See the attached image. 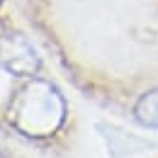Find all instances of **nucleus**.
<instances>
[{
  "label": "nucleus",
  "instance_id": "nucleus-2",
  "mask_svg": "<svg viewBox=\"0 0 158 158\" xmlns=\"http://www.w3.org/2000/svg\"><path fill=\"white\" fill-rule=\"evenodd\" d=\"M0 68L15 76H29L39 68V59L27 39L17 34H5L0 37Z\"/></svg>",
  "mask_w": 158,
  "mask_h": 158
},
{
  "label": "nucleus",
  "instance_id": "nucleus-3",
  "mask_svg": "<svg viewBox=\"0 0 158 158\" xmlns=\"http://www.w3.org/2000/svg\"><path fill=\"white\" fill-rule=\"evenodd\" d=\"M134 114H136V119L141 124L158 129V88L148 90L146 95L139 98L136 107H134Z\"/></svg>",
  "mask_w": 158,
  "mask_h": 158
},
{
  "label": "nucleus",
  "instance_id": "nucleus-4",
  "mask_svg": "<svg viewBox=\"0 0 158 158\" xmlns=\"http://www.w3.org/2000/svg\"><path fill=\"white\" fill-rule=\"evenodd\" d=\"M0 158H2V156H0Z\"/></svg>",
  "mask_w": 158,
  "mask_h": 158
},
{
  "label": "nucleus",
  "instance_id": "nucleus-1",
  "mask_svg": "<svg viewBox=\"0 0 158 158\" xmlns=\"http://www.w3.org/2000/svg\"><path fill=\"white\" fill-rule=\"evenodd\" d=\"M63 117V100L49 83H32L12 105V119L22 129H54Z\"/></svg>",
  "mask_w": 158,
  "mask_h": 158
}]
</instances>
